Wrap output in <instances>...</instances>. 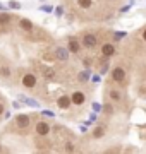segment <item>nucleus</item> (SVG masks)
<instances>
[{
    "label": "nucleus",
    "instance_id": "nucleus-1",
    "mask_svg": "<svg viewBox=\"0 0 146 154\" xmlns=\"http://www.w3.org/2000/svg\"><path fill=\"white\" fill-rule=\"evenodd\" d=\"M34 130L38 134L40 137H46L48 134H50V125L46 123V122H38L36 125H34Z\"/></svg>",
    "mask_w": 146,
    "mask_h": 154
},
{
    "label": "nucleus",
    "instance_id": "nucleus-2",
    "mask_svg": "<svg viewBox=\"0 0 146 154\" xmlns=\"http://www.w3.org/2000/svg\"><path fill=\"white\" fill-rule=\"evenodd\" d=\"M23 86L26 89H33L36 86V75L34 74H26V75H23Z\"/></svg>",
    "mask_w": 146,
    "mask_h": 154
},
{
    "label": "nucleus",
    "instance_id": "nucleus-3",
    "mask_svg": "<svg viewBox=\"0 0 146 154\" xmlns=\"http://www.w3.org/2000/svg\"><path fill=\"white\" fill-rule=\"evenodd\" d=\"M29 123H31V120H29V115H24V113H21V115L16 116V125L19 127V128H28Z\"/></svg>",
    "mask_w": 146,
    "mask_h": 154
},
{
    "label": "nucleus",
    "instance_id": "nucleus-4",
    "mask_svg": "<svg viewBox=\"0 0 146 154\" xmlns=\"http://www.w3.org/2000/svg\"><path fill=\"white\" fill-rule=\"evenodd\" d=\"M112 79L115 82H122L124 79H125V70H124L122 67H113L112 69Z\"/></svg>",
    "mask_w": 146,
    "mask_h": 154
},
{
    "label": "nucleus",
    "instance_id": "nucleus-5",
    "mask_svg": "<svg viewBox=\"0 0 146 154\" xmlns=\"http://www.w3.org/2000/svg\"><path fill=\"white\" fill-rule=\"evenodd\" d=\"M71 99H72V105H78V106L86 103V96H84V93H81V91H74V93L71 94Z\"/></svg>",
    "mask_w": 146,
    "mask_h": 154
},
{
    "label": "nucleus",
    "instance_id": "nucleus-6",
    "mask_svg": "<svg viewBox=\"0 0 146 154\" xmlns=\"http://www.w3.org/2000/svg\"><path fill=\"white\" fill-rule=\"evenodd\" d=\"M71 105H72V99H71V96H60V98L57 99V106H59L60 110H69V108H71Z\"/></svg>",
    "mask_w": 146,
    "mask_h": 154
},
{
    "label": "nucleus",
    "instance_id": "nucleus-7",
    "mask_svg": "<svg viewBox=\"0 0 146 154\" xmlns=\"http://www.w3.org/2000/svg\"><path fill=\"white\" fill-rule=\"evenodd\" d=\"M96 43H98V39H96L95 34H84V36H83V45H84V48H95Z\"/></svg>",
    "mask_w": 146,
    "mask_h": 154
},
{
    "label": "nucleus",
    "instance_id": "nucleus-8",
    "mask_svg": "<svg viewBox=\"0 0 146 154\" xmlns=\"http://www.w3.org/2000/svg\"><path fill=\"white\" fill-rule=\"evenodd\" d=\"M69 53H71L69 48H62V46H60V48L55 50V58H57V60H62V62H67Z\"/></svg>",
    "mask_w": 146,
    "mask_h": 154
},
{
    "label": "nucleus",
    "instance_id": "nucleus-9",
    "mask_svg": "<svg viewBox=\"0 0 146 154\" xmlns=\"http://www.w3.org/2000/svg\"><path fill=\"white\" fill-rule=\"evenodd\" d=\"M101 55L103 57H113L115 55V46L112 43H105L101 46Z\"/></svg>",
    "mask_w": 146,
    "mask_h": 154
},
{
    "label": "nucleus",
    "instance_id": "nucleus-10",
    "mask_svg": "<svg viewBox=\"0 0 146 154\" xmlns=\"http://www.w3.org/2000/svg\"><path fill=\"white\" fill-rule=\"evenodd\" d=\"M19 28L29 33V31H33V29H34V24L29 21V19H21V21H19Z\"/></svg>",
    "mask_w": 146,
    "mask_h": 154
},
{
    "label": "nucleus",
    "instance_id": "nucleus-11",
    "mask_svg": "<svg viewBox=\"0 0 146 154\" xmlns=\"http://www.w3.org/2000/svg\"><path fill=\"white\" fill-rule=\"evenodd\" d=\"M67 48H69V51H71V53H79L81 46H79V41H78V39H69Z\"/></svg>",
    "mask_w": 146,
    "mask_h": 154
},
{
    "label": "nucleus",
    "instance_id": "nucleus-12",
    "mask_svg": "<svg viewBox=\"0 0 146 154\" xmlns=\"http://www.w3.org/2000/svg\"><path fill=\"white\" fill-rule=\"evenodd\" d=\"M108 98L112 99L113 103H119V101L122 99V93H120L119 89H110V93H108Z\"/></svg>",
    "mask_w": 146,
    "mask_h": 154
},
{
    "label": "nucleus",
    "instance_id": "nucleus-13",
    "mask_svg": "<svg viewBox=\"0 0 146 154\" xmlns=\"http://www.w3.org/2000/svg\"><path fill=\"white\" fill-rule=\"evenodd\" d=\"M91 135H93V139H101L105 135V127H96Z\"/></svg>",
    "mask_w": 146,
    "mask_h": 154
},
{
    "label": "nucleus",
    "instance_id": "nucleus-14",
    "mask_svg": "<svg viewBox=\"0 0 146 154\" xmlns=\"http://www.w3.org/2000/svg\"><path fill=\"white\" fill-rule=\"evenodd\" d=\"M78 5L81 9H90L93 5V0H78Z\"/></svg>",
    "mask_w": 146,
    "mask_h": 154
},
{
    "label": "nucleus",
    "instance_id": "nucleus-15",
    "mask_svg": "<svg viewBox=\"0 0 146 154\" xmlns=\"http://www.w3.org/2000/svg\"><path fill=\"white\" fill-rule=\"evenodd\" d=\"M11 74H12V72H11L9 67H5V65L0 67V77H5V79H7V77H11Z\"/></svg>",
    "mask_w": 146,
    "mask_h": 154
},
{
    "label": "nucleus",
    "instance_id": "nucleus-16",
    "mask_svg": "<svg viewBox=\"0 0 146 154\" xmlns=\"http://www.w3.org/2000/svg\"><path fill=\"white\" fill-rule=\"evenodd\" d=\"M9 22H11V16H7V14H2V16H0V24L5 26V24H9Z\"/></svg>",
    "mask_w": 146,
    "mask_h": 154
},
{
    "label": "nucleus",
    "instance_id": "nucleus-17",
    "mask_svg": "<svg viewBox=\"0 0 146 154\" xmlns=\"http://www.w3.org/2000/svg\"><path fill=\"white\" fill-rule=\"evenodd\" d=\"M88 79H90V72H81V74H79V81H81V82H86V81H88Z\"/></svg>",
    "mask_w": 146,
    "mask_h": 154
},
{
    "label": "nucleus",
    "instance_id": "nucleus-18",
    "mask_svg": "<svg viewBox=\"0 0 146 154\" xmlns=\"http://www.w3.org/2000/svg\"><path fill=\"white\" fill-rule=\"evenodd\" d=\"M103 113H105V115H108V116L112 115V113H113L112 105H105V106H103Z\"/></svg>",
    "mask_w": 146,
    "mask_h": 154
},
{
    "label": "nucleus",
    "instance_id": "nucleus-19",
    "mask_svg": "<svg viewBox=\"0 0 146 154\" xmlns=\"http://www.w3.org/2000/svg\"><path fill=\"white\" fill-rule=\"evenodd\" d=\"M9 7H12V9H21V4H19V2H16V0H11V2H9Z\"/></svg>",
    "mask_w": 146,
    "mask_h": 154
},
{
    "label": "nucleus",
    "instance_id": "nucleus-20",
    "mask_svg": "<svg viewBox=\"0 0 146 154\" xmlns=\"http://www.w3.org/2000/svg\"><path fill=\"white\" fill-rule=\"evenodd\" d=\"M65 151H69V152H72V151H74L72 142H67V144H65Z\"/></svg>",
    "mask_w": 146,
    "mask_h": 154
},
{
    "label": "nucleus",
    "instance_id": "nucleus-21",
    "mask_svg": "<svg viewBox=\"0 0 146 154\" xmlns=\"http://www.w3.org/2000/svg\"><path fill=\"white\" fill-rule=\"evenodd\" d=\"M122 36H124V33H115V34H113V39L117 41V39H120Z\"/></svg>",
    "mask_w": 146,
    "mask_h": 154
},
{
    "label": "nucleus",
    "instance_id": "nucleus-22",
    "mask_svg": "<svg viewBox=\"0 0 146 154\" xmlns=\"http://www.w3.org/2000/svg\"><path fill=\"white\" fill-rule=\"evenodd\" d=\"M53 74H55V72L52 70V69H48V70L45 72V75H46V77H53Z\"/></svg>",
    "mask_w": 146,
    "mask_h": 154
},
{
    "label": "nucleus",
    "instance_id": "nucleus-23",
    "mask_svg": "<svg viewBox=\"0 0 146 154\" xmlns=\"http://www.w3.org/2000/svg\"><path fill=\"white\" fill-rule=\"evenodd\" d=\"M2 113H4V105L0 103V115H2Z\"/></svg>",
    "mask_w": 146,
    "mask_h": 154
},
{
    "label": "nucleus",
    "instance_id": "nucleus-24",
    "mask_svg": "<svg viewBox=\"0 0 146 154\" xmlns=\"http://www.w3.org/2000/svg\"><path fill=\"white\" fill-rule=\"evenodd\" d=\"M143 39L146 41V29H144V33H143Z\"/></svg>",
    "mask_w": 146,
    "mask_h": 154
},
{
    "label": "nucleus",
    "instance_id": "nucleus-25",
    "mask_svg": "<svg viewBox=\"0 0 146 154\" xmlns=\"http://www.w3.org/2000/svg\"><path fill=\"white\" fill-rule=\"evenodd\" d=\"M0 9H2V4H0Z\"/></svg>",
    "mask_w": 146,
    "mask_h": 154
},
{
    "label": "nucleus",
    "instance_id": "nucleus-26",
    "mask_svg": "<svg viewBox=\"0 0 146 154\" xmlns=\"http://www.w3.org/2000/svg\"><path fill=\"white\" fill-rule=\"evenodd\" d=\"M0 151H2V146H0Z\"/></svg>",
    "mask_w": 146,
    "mask_h": 154
}]
</instances>
